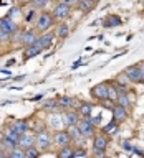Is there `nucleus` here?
I'll use <instances>...</instances> for the list:
<instances>
[{
	"label": "nucleus",
	"instance_id": "30",
	"mask_svg": "<svg viewBox=\"0 0 144 158\" xmlns=\"http://www.w3.org/2000/svg\"><path fill=\"white\" fill-rule=\"evenodd\" d=\"M15 147H17V143H13L12 140H8V138H5V137L2 138V148H3V150L10 152V150H13ZM7 155H8V153H7Z\"/></svg>",
	"mask_w": 144,
	"mask_h": 158
},
{
	"label": "nucleus",
	"instance_id": "33",
	"mask_svg": "<svg viewBox=\"0 0 144 158\" xmlns=\"http://www.w3.org/2000/svg\"><path fill=\"white\" fill-rule=\"evenodd\" d=\"M60 3H65V5H68V7H74V5L78 3V0H60Z\"/></svg>",
	"mask_w": 144,
	"mask_h": 158
},
{
	"label": "nucleus",
	"instance_id": "3",
	"mask_svg": "<svg viewBox=\"0 0 144 158\" xmlns=\"http://www.w3.org/2000/svg\"><path fill=\"white\" fill-rule=\"evenodd\" d=\"M91 96L98 101H108V82H99L91 89Z\"/></svg>",
	"mask_w": 144,
	"mask_h": 158
},
{
	"label": "nucleus",
	"instance_id": "37",
	"mask_svg": "<svg viewBox=\"0 0 144 158\" xmlns=\"http://www.w3.org/2000/svg\"><path fill=\"white\" fill-rule=\"evenodd\" d=\"M33 15H35V10H30L28 15H25V22H32V20H33Z\"/></svg>",
	"mask_w": 144,
	"mask_h": 158
},
{
	"label": "nucleus",
	"instance_id": "41",
	"mask_svg": "<svg viewBox=\"0 0 144 158\" xmlns=\"http://www.w3.org/2000/svg\"><path fill=\"white\" fill-rule=\"evenodd\" d=\"M0 156H7V153L3 152V148H2V147H0Z\"/></svg>",
	"mask_w": 144,
	"mask_h": 158
},
{
	"label": "nucleus",
	"instance_id": "13",
	"mask_svg": "<svg viewBox=\"0 0 144 158\" xmlns=\"http://www.w3.org/2000/svg\"><path fill=\"white\" fill-rule=\"evenodd\" d=\"M61 118H63V123L65 125H76L78 123V114L76 112H71V110H68V112H65L63 115H61Z\"/></svg>",
	"mask_w": 144,
	"mask_h": 158
},
{
	"label": "nucleus",
	"instance_id": "39",
	"mask_svg": "<svg viewBox=\"0 0 144 158\" xmlns=\"http://www.w3.org/2000/svg\"><path fill=\"white\" fill-rule=\"evenodd\" d=\"M139 69H141V82L144 84V63H139Z\"/></svg>",
	"mask_w": 144,
	"mask_h": 158
},
{
	"label": "nucleus",
	"instance_id": "23",
	"mask_svg": "<svg viewBox=\"0 0 144 158\" xmlns=\"http://www.w3.org/2000/svg\"><path fill=\"white\" fill-rule=\"evenodd\" d=\"M116 102H118V106H123V107H129L131 106V101H129V97H128V92H121L118 96V99H116Z\"/></svg>",
	"mask_w": 144,
	"mask_h": 158
},
{
	"label": "nucleus",
	"instance_id": "15",
	"mask_svg": "<svg viewBox=\"0 0 144 158\" xmlns=\"http://www.w3.org/2000/svg\"><path fill=\"white\" fill-rule=\"evenodd\" d=\"M123 22H121V18L118 17V15H108L106 18H104V28H114V27H119Z\"/></svg>",
	"mask_w": 144,
	"mask_h": 158
},
{
	"label": "nucleus",
	"instance_id": "19",
	"mask_svg": "<svg viewBox=\"0 0 144 158\" xmlns=\"http://www.w3.org/2000/svg\"><path fill=\"white\" fill-rule=\"evenodd\" d=\"M79 114H81L83 117H88V115H91V112H93V104H89V102H79Z\"/></svg>",
	"mask_w": 144,
	"mask_h": 158
},
{
	"label": "nucleus",
	"instance_id": "20",
	"mask_svg": "<svg viewBox=\"0 0 144 158\" xmlns=\"http://www.w3.org/2000/svg\"><path fill=\"white\" fill-rule=\"evenodd\" d=\"M12 128L13 130H17L18 133H25L28 130V122L27 120H17L12 123Z\"/></svg>",
	"mask_w": 144,
	"mask_h": 158
},
{
	"label": "nucleus",
	"instance_id": "29",
	"mask_svg": "<svg viewBox=\"0 0 144 158\" xmlns=\"http://www.w3.org/2000/svg\"><path fill=\"white\" fill-rule=\"evenodd\" d=\"M116 130H118V122L114 120V118L108 123L106 127H103V133H109V135H113V133L116 132Z\"/></svg>",
	"mask_w": 144,
	"mask_h": 158
},
{
	"label": "nucleus",
	"instance_id": "16",
	"mask_svg": "<svg viewBox=\"0 0 144 158\" xmlns=\"http://www.w3.org/2000/svg\"><path fill=\"white\" fill-rule=\"evenodd\" d=\"M93 148H98V150H106V148H108V138H106V135H96V137H94Z\"/></svg>",
	"mask_w": 144,
	"mask_h": 158
},
{
	"label": "nucleus",
	"instance_id": "12",
	"mask_svg": "<svg viewBox=\"0 0 144 158\" xmlns=\"http://www.w3.org/2000/svg\"><path fill=\"white\" fill-rule=\"evenodd\" d=\"M66 132H68V135H70V138H71L73 142H79V140H83V135H81V132H79V128H78V125H68L66 127Z\"/></svg>",
	"mask_w": 144,
	"mask_h": 158
},
{
	"label": "nucleus",
	"instance_id": "27",
	"mask_svg": "<svg viewBox=\"0 0 144 158\" xmlns=\"http://www.w3.org/2000/svg\"><path fill=\"white\" fill-rule=\"evenodd\" d=\"M58 106L60 107H73V104H74V101L71 97H66V96H60L58 97Z\"/></svg>",
	"mask_w": 144,
	"mask_h": 158
},
{
	"label": "nucleus",
	"instance_id": "26",
	"mask_svg": "<svg viewBox=\"0 0 144 158\" xmlns=\"http://www.w3.org/2000/svg\"><path fill=\"white\" fill-rule=\"evenodd\" d=\"M68 33H70L68 25H66V23H60V25H58V28H56V36L63 40V38H66V36H68Z\"/></svg>",
	"mask_w": 144,
	"mask_h": 158
},
{
	"label": "nucleus",
	"instance_id": "7",
	"mask_svg": "<svg viewBox=\"0 0 144 158\" xmlns=\"http://www.w3.org/2000/svg\"><path fill=\"white\" fill-rule=\"evenodd\" d=\"M0 28L3 30V31H7L8 35H13L15 31H17V23L13 22V18H10V17H3V18H0Z\"/></svg>",
	"mask_w": 144,
	"mask_h": 158
},
{
	"label": "nucleus",
	"instance_id": "35",
	"mask_svg": "<svg viewBox=\"0 0 144 158\" xmlns=\"http://www.w3.org/2000/svg\"><path fill=\"white\" fill-rule=\"evenodd\" d=\"M93 155H96V156H104V155H106V150H98V148H93Z\"/></svg>",
	"mask_w": 144,
	"mask_h": 158
},
{
	"label": "nucleus",
	"instance_id": "18",
	"mask_svg": "<svg viewBox=\"0 0 144 158\" xmlns=\"http://www.w3.org/2000/svg\"><path fill=\"white\" fill-rule=\"evenodd\" d=\"M35 41H37V35H35L33 31H25L22 35V44H25V46H30V44H33Z\"/></svg>",
	"mask_w": 144,
	"mask_h": 158
},
{
	"label": "nucleus",
	"instance_id": "14",
	"mask_svg": "<svg viewBox=\"0 0 144 158\" xmlns=\"http://www.w3.org/2000/svg\"><path fill=\"white\" fill-rule=\"evenodd\" d=\"M53 40H55V35H53V33H45V35H42L40 38H37V41L42 44L43 49H47V48H50V46L53 44Z\"/></svg>",
	"mask_w": 144,
	"mask_h": 158
},
{
	"label": "nucleus",
	"instance_id": "42",
	"mask_svg": "<svg viewBox=\"0 0 144 158\" xmlns=\"http://www.w3.org/2000/svg\"><path fill=\"white\" fill-rule=\"evenodd\" d=\"M91 2H93V3H98V2H99V0H91Z\"/></svg>",
	"mask_w": 144,
	"mask_h": 158
},
{
	"label": "nucleus",
	"instance_id": "36",
	"mask_svg": "<svg viewBox=\"0 0 144 158\" xmlns=\"http://www.w3.org/2000/svg\"><path fill=\"white\" fill-rule=\"evenodd\" d=\"M123 148H124V150H128V152H133L134 150V147L129 142H123Z\"/></svg>",
	"mask_w": 144,
	"mask_h": 158
},
{
	"label": "nucleus",
	"instance_id": "9",
	"mask_svg": "<svg viewBox=\"0 0 144 158\" xmlns=\"http://www.w3.org/2000/svg\"><path fill=\"white\" fill-rule=\"evenodd\" d=\"M78 128H79V132H81V135L83 137H93V133H94V125L89 120H81V122H78L76 123Z\"/></svg>",
	"mask_w": 144,
	"mask_h": 158
},
{
	"label": "nucleus",
	"instance_id": "1",
	"mask_svg": "<svg viewBox=\"0 0 144 158\" xmlns=\"http://www.w3.org/2000/svg\"><path fill=\"white\" fill-rule=\"evenodd\" d=\"M50 145H52V135H50L47 130H42L35 135V147H37L40 152L48 150Z\"/></svg>",
	"mask_w": 144,
	"mask_h": 158
},
{
	"label": "nucleus",
	"instance_id": "38",
	"mask_svg": "<svg viewBox=\"0 0 144 158\" xmlns=\"http://www.w3.org/2000/svg\"><path fill=\"white\" fill-rule=\"evenodd\" d=\"M56 107V102L55 101H48L47 104H45V109H55Z\"/></svg>",
	"mask_w": 144,
	"mask_h": 158
},
{
	"label": "nucleus",
	"instance_id": "24",
	"mask_svg": "<svg viewBox=\"0 0 144 158\" xmlns=\"http://www.w3.org/2000/svg\"><path fill=\"white\" fill-rule=\"evenodd\" d=\"M50 125H52L53 128H60L61 125H65V123H63V118H61V115H56V114H53V115H50Z\"/></svg>",
	"mask_w": 144,
	"mask_h": 158
},
{
	"label": "nucleus",
	"instance_id": "5",
	"mask_svg": "<svg viewBox=\"0 0 144 158\" xmlns=\"http://www.w3.org/2000/svg\"><path fill=\"white\" fill-rule=\"evenodd\" d=\"M124 74L129 77L131 82H141V69H139V64L128 66L126 69H124Z\"/></svg>",
	"mask_w": 144,
	"mask_h": 158
},
{
	"label": "nucleus",
	"instance_id": "28",
	"mask_svg": "<svg viewBox=\"0 0 144 158\" xmlns=\"http://www.w3.org/2000/svg\"><path fill=\"white\" fill-rule=\"evenodd\" d=\"M118 96H119V92H118L116 86H113V84H108V101H113V102H116Z\"/></svg>",
	"mask_w": 144,
	"mask_h": 158
},
{
	"label": "nucleus",
	"instance_id": "4",
	"mask_svg": "<svg viewBox=\"0 0 144 158\" xmlns=\"http://www.w3.org/2000/svg\"><path fill=\"white\" fill-rule=\"evenodd\" d=\"M70 13H71V7H68L65 3H58L53 10V17L56 20H66L70 17Z\"/></svg>",
	"mask_w": 144,
	"mask_h": 158
},
{
	"label": "nucleus",
	"instance_id": "10",
	"mask_svg": "<svg viewBox=\"0 0 144 158\" xmlns=\"http://www.w3.org/2000/svg\"><path fill=\"white\" fill-rule=\"evenodd\" d=\"M53 142L56 143L58 147H63V145H70L71 138H70V135H68V132H66V130H58L56 133H55Z\"/></svg>",
	"mask_w": 144,
	"mask_h": 158
},
{
	"label": "nucleus",
	"instance_id": "8",
	"mask_svg": "<svg viewBox=\"0 0 144 158\" xmlns=\"http://www.w3.org/2000/svg\"><path fill=\"white\" fill-rule=\"evenodd\" d=\"M35 145V135H32V133H20V138H18V142H17V147L20 148H28V147H33Z\"/></svg>",
	"mask_w": 144,
	"mask_h": 158
},
{
	"label": "nucleus",
	"instance_id": "25",
	"mask_svg": "<svg viewBox=\"0 0 144 158\" xmlns=\"http://www.w3.org/2000/svg\"><path fill=\"white\" fill-rule=\"evenodd\" d=\"M42 155V152L38 150L37 147H28V148H25V158H37Z\"/></svg>",
	"mask_w": 144,
	"mask_h": 158
},
{
	"label": "nucleus",
	"instance_id": "21",
	"mask_svg": "<svg viewBox=\"0 0 144 158\" xmlns=\"http://www.w3.org/2000/svg\"><path fill=\"white\" fill-rule=\"evenodd\" d=\"M71 155H73V148L70 147V145L60 147V152L56 153V156H58V158H71Z\"/></svg>",
	"mask_w": 144,
	"mask_h": 158
},
{
	"label": "nucleus",
	"instance_id": "22",
	"mask_svg": "<svg viewBox=\"0 0 144 158\" xmlns=\"http://www.w3.org/2000/svg\"><path fill=\"white\" fill-rule=\"evenodd\" d=\"M3 137H5V138H8V140H12L13 143H17V142H18V138H20V133H18L17 130H13L12 127H10V128H7V130H5Z\"/></svg>",
	"mask_w": 144,
	"mask_h": 158
},
{
	"label": "nucleus",
	"instance_id": "11",
	"mask_svg": "<svg viewBox=\"0 0 144 158\" xmlns=\"http://www.w3.org/2000/svg\"><path fill=\"white\" fill-rule=\"evenodd\" d=\"M113 118H114L116 122L126 120V118H128V110H126V107H123V106L113 107Z\"/></svg>",
	"mask_w": 144,
	"mask_h": 158
},
{
	"label": "nucleus",
	"instance_id": "31",
	"mask_svg": "<svg viewBox=\"0 0 144 158\" xmlns=\"http://www.w3.org/2000/svg\"><path fill=\"white\" fill-rule=\"evenodd\" d=\"M88 153H86V150L84 148H76V150H73V155H71V158H79V156H86Z\"/></svg>",
	"mask_w": 144,
	"mask_h": 158
},
{
	"label": "nucleus",
	"instance_id": "34",
	"mask_svg": "<svg viewBox=\"0 0 144 158\" xmlns=\"http://www.w3.org/2000/svg\"><path fill=\"white\" fill-rule=\"evenodd\" d=\"M10 38V35L7 31H3L2 28H0V41H7V40Z\"/></svg>",
	"mask_w": 144,
	"mask_h": 158
},
{
	"label": "nucleus",
	"instance_id": "40",
	"mask_svg": "<svg viewBox=\"0 0 144 158\" xmlns=\"http://www.w3.org/2000/svg\"><path fill=\"white\" fill-rule=\"evenodd\" d=\"M12 64H15V59H8V61H7V66H12Z\"/></svg>",
	"mask_w": 144,
	"mask_h": 158
},
{
	"label": "nucleus",
	"instance_id": "17",
	"mask_svg": "<svg viewBox=\"0 0 144 158\" xmlns=\"http://www.w3.org/2000/svg\"><path fill=\"white\" fill-rule=\"evenodd\" d=\"M94 5H96V3H93L91 0H78L76 7L81 10L83 13H88V12H91V10L94 8Z\"/></svg>",
	"mask_w": 144,
	"mask_h": 158
},
{
	"label": "nucleus",
	"instance_id": "43",
	"mask_svg": "<svg viewBox=\"0 0 144 158\" xmlns=\"http://www.w3.org/2000/svg\"><path fill=\"white\" fill-rule=\"evenodd\" d=\"M45 2H50V0H45Z\"/></svg>",
	"mask_w": 144,
	"mask_h": 158
},
{
	"label": "nucleus",
	"instance_id": "32",
	"mask_svg": "<svg viewBox=\"0 0 144 158\" xmlns=\"http://www.w3.org/2000/svg\"><path fill=\"white\" fill-rule=\"evenodd\" d=\"M118 82H119V84H126V86H128V84L131 82V81H129V77L126 76V74H124V73H121V74L118 76Z\"/></svg>",
	"mask_w": 144,
	"mask_h": 158
},
{
	"label": "nucleus",
	"instance_id": "2",
	"mask_svg": "<svg viewBox=\"0 0 144 158\" xmlns=\"http://www.w3.org/2000/svg\"><path fill=\"white\" fill-rule=\"evenodd\" d=\"M53 25V17L52 13L48 12H42L37 17V28L40 30V31H47V30Z\"/></svg>",
	"mask_w": 144,
	"mask_h": 158
},
{
	"label": "nucleus",
	"instance_id": "6",
	"mask_svg": "<svg viewBox=\"0 0 144 158\" xmlns=\"http://www.w3.org/2000/svg\"><path fill=\"white\" fill-rule=\"evenodd\" d=\"M43 51L42 44H40L38 41H35L33 44H30V46H25V51H23V61H27V59L37 56V54H40Z\"/></svg>",
	"mask_w": 144,
	"mask_h": 158
}]
</instances>
